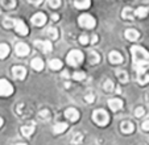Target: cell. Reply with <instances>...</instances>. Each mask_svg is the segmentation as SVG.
<instances>
[{
	"instance_id": "obj_14",
	"label": "cell",
	"mask_w": 149,
	"mask_h": 145,
	"mask_svg": "<svg viewBox=\"0 0 149 145\" xmlns=\"http://www.w3.org/2000/svg\"><path fill=\"white\" fill-rule=\"evenodd\" d=\"M31 66H32V69H34L36 71H41V70L44 69V62H42L41 58L36 57V58H33L31 61Z\"/></svg>"
},
{
	"instance_id": "obj_8",
	"label": "cell",
	"mask_w": 149,
	"mask_h": 145,
	"mask_svg": "<svg viewBox=\"0 0 149 145\" xmlns=\"http://www.w3.org/2000/svg\"><path fill=\"white\" fill-rule=\"evenodd\" d=\"M15 52H16V54L19 57H25L29 54V46L26 44H24V42H20V44L16 45Z\"/></svg>"
},
{
	"instance_id": "obj_43",
	"label": "cell",
	"mask_w": 149,
	"mask_h": 145,
	"mask_svg": "<svg viewBox=\"0 0 149 145\" xmlns=\"http://www.w3.org/2000/svg\"><path fill=\"white\" fill-rule=\"evenodd\" d=\"M16 145H26V144H16Z\"/></svg>"
},
{
	"instance_id": "obj_41",
	"label": "cell",
	"mask_w": 149,
	"mask_h": 145,
	"mask_svg": "<svg viewBox=\"0 0 149 145\" xmlns=\"http://www.w3.org/2000/svg\"><path fill=\"white\" fill-rule=\"evenodd\" d=\"M53 20L57 21V20H58V15H53Z\"/></svg>"
},
{
	"instance_id": "obj_34",
	"label": "cell",
	"mask_w": 149,
	"mask_h": 145,
	"mask_svg": "<svg viewBox=\"0 0 149 145\" xmlns=\"http://www.w3.org/2000/svg\"><path fill=\"white\" fill-rule=\"evenodd\" d=\"M48 4L49 7H52V8H58L59 6H61V0H48Z\"/></svg>"
},
{
	"instance_id": "obj_10",
	"label": "cell",
	"mask_w": 149,
	"mask_h": 145,
	"mask_svg": "<svg viewBox=\"0 0 149 145\" xmlns=\"http://www.w3.org/2000/svg\"><path fill=\"white\" fill-rule=\"evenodd\" d=\"M32 22H33L36 26L45 25V22H46V16H45V13H42V12H38V13H36L33 17H32Z\"/></svg>"
},
{
	"instance_id": "obj_31",
	"label": "cell",
	"mask_w": 149,
	"mask_h": 145,
	"mask_svg": "<svg viewBox=\"0 0 149 145\" xmlns=\"http://www.w3.org/2000/svg\"><path fill=\"white\" fill-rule=\"evenodd\" d=\"M103 89L106 90L107 92L112 91V90H113V83H112V81H111V79H107V81L104 82V84H103Z\"/></svg>"
},
{
	"instance_id": "obj_29",
	"label": "cell",
	"mask_w": 149,
	"mask_h": 145,
	"mask_svg": "<svg viewBox=\"0 0 149 145\" xmlns=\"http://www.w3.org/2000/svg\"><path fill=\"white\" fill-rule=\"evenodd\" d=\"M38 119L42 120V121H46V120L50 119V112L48 109H44V111H40L38 114Z\"/></svg>"
},
{
	"instance_id": "obj_3",
	"label": "cell",
	"mask_w": 149,
	"mask_h": 145,
	"mask_svg": "<svg viewBox=\"0 0 149 145\" xmlns=\"http://www.w3.org/2000/svg\"><path fill=\"white\" fill-rule=\"evenodd\" d=\"M78 22H79V25H81L82 28H86V29H93L94 26H95V24H96L95 19H94L91 15H88V13L81 15L79 19H78Z\"/></svg>"
},
{
	"instance_id": "obj_30",
	"label": "cell",
	"mask_w": 149,
	"mask_h": 145,
	"mask_svg": "<svg viewBox=\"0 0 149 145\" xmlns=\"http://www.w3.org/2000/svg\"><path fill=\"white\" fill-rule=\"evenodd\" d=\"M3 25L6 28H15V19H9V17H6L3 21Z\"/></svg>"
},
{
	"instance_id": "obj_6",
	"label": "cell",
	"mask_w": 149,
	"mask_h": 145,
	"mask_svg": "<svg viewBox=\"0 0 149 145\" xmlns=\"http://www.w3.org/2000/svg\"><path fill=\"white\" fill-rule=\"evenodd\" d=\"M34 46L38 47L40 50H42L44 53H49V52H52L53 45H52L50 41H40V40H36L34 41Z\"/></svg>"
},
{
	"instance_id": "obj_20",
	"label": "cell",
	"mask_w": 149,
	"mask_h": 145,
	"mask_svg": "<svg viewBox=\"0 0 149 145\" xmlns=\"http://www.w3.org/2000/svg\"><path fill=\"white\" fill-rule=\"evenodd\" d=\"M136 75H137V82L140 84H146L149 82V75L145 72H136Z\"/></svg>"
},
{
	"instance_id": "obj_2",
	"label": "cell",
	"mask_w": 149,
	"mask_h": 145,
	"mask_svg": "<svg viewBox=\"0 0 149 145\" xmlns=\"http://www.w3.org/2000/svg\"><path fill=\"white\" fill-rule=\"evenodd\" d=\"M93 120L98 125L104 127L107 125L108 121H110V116H108V114L104 109H96V111L93 112Z\"/></svg>"
},
{
	"instance_id": "obj_15",
	"label": "cell",
	"mask_w": 149,
	"mask_h": 145,
	"mask_svg": "<svg viewBox=\"0 0 149 145\" xmlns=\"http://www.w3.org/2000/svg\"><path fill=\"white\" fill-rule=\"evenodd\" d=\"M125 37L127 40H130V41H137L139 37H140V33L135 29H127L125 31Z\"/></svg>"
},
{
	"instance_id": "obj_37",
	"label": "cell",
	"mask_w": 149,
	"mask_h": 145,
	"mask_svg": "<svg viewBox=\"0 0 149 145\" xmlns=\"http://www.w3.org/2000/svg\"><path fill=\"white\" fill-rule=\"evenodd\" d=\"M79 42H81L82 45H87L88 44V37L86 36V34H82V36L79 37Z\"/></svg>"
},
{
	"instance_id": "obj_7",
	"label": "cell",
	"mask_w": 149,
	"mask_h": 145,
	"mask_svg": "<svg viewBox=\"0 0 149 145\" xmlns=\"http://www.w3.org/2000/svg\"><path fill=\"white\" fill-rule=\"evenodd\" d=\"M15 29L19 34L21 36H26L28 34V26L25 25V22L21 21V20H16L15 19Z\"/></svg>"
},
{
	"instance_id": "obj_39",
	"label": "cell",
	"mask_w": 149,
	"mask_h": 145,
	"mask_svg": "<svg viewBox=\"0 0 149 145\" xmlns=\"http://www.w3.org/2000/svg\"><path fill=\"white\" fill-rule=\"evenodd\" d=\"M31 4H33V6H40V4L42 3V0H28Z\"/></svg>"
},
{
	"instance_id": "obj_5",
	"label": "cell",
	"mask_w": 149,
	"mask_h": 145,
	"mask_svg": "<svg viewBox=\"0 0 149 145\" xmlns=\"http://www.w3.org/2000/svg\"><path fill=\"white\" fill-rule=\"evenodd\" d=\"M13 92V87L7 79H0V96H9Z\"/></svg>"
},
{
	"instance_id": "obj_22",
	"label": "cell",
	"mask_w": 149,
	"mask_h": 145,
	"mask_svg": "<svg viewBox=\"0 0 149 145\" xmlns=\"http://www.w3.org/2000/svg\"><path fill=\"white\" fill-rule=\"evenodd\" d=\"M49 67H50L52 70H59V69H62V62L57 58L50 59V61H49Z\"/></svg>"
},
{
	"instance_id": "obj_38",
	"label": "cell",
	"mask_w": 149,
	"mask_h": 145,
	"mask_svg": "<svg viewBox=\"0 0 149 145\" xmlns=\"http://www.w3.org/2000/svg\"><path fill=\"white\" fill-rule=\"evenodd\" d=\"M143 129L144 131H146V132H149V120H145V121H144L143 123Z\"/></svg>"
},
{
	"instance_id": "obj_40",
	"label": "cell",
	"mask_w": 149,
	"mask_h": 145,
	"mask_svg": "<svg viewBox=\"0 0 149 145\" xmlns=\"http://www.w3.org/2000/svg\"><path fill=\"white\" fill-rule=\"evenodd\" d=\"M95 42H98V36H95V34H94V36H93V44H95Z\"/></svg>"
},
{
	"instance_id": "obj_26",
	"label": "cell",
	"mask_w": 149,
	"mask_h": 145,
	"mask_svg": "<svg viewBox=\"0 0 149 145\" xmlns=\"http://www.w3.org/2000/svg\"><path fill=\"white\" fill-rule=\"evenodd\" d=\"M88 61H90V63L96 65V63H99V61H100V56H99L96 52H91L90 57H88Z\"/></svg>"
},
{
	"instance_id": "obj_16",
	"label": "cell",
	"mask_w": 149,
	"mask_h": 145,
	"mask_svg": "<svg viewBox=\"0 0 149 145\" xmlns=\"http://www.w3.org/2000/svg\"><path fill=\"white\" fill-rule=\"evenodd\" d=\"M121 131H123V133L130 135L135 131V125H133L131 121H123V123H121Z\"/></svg>"
},
{
	"instance_id": "obj_12",
	"label": "cell",
	"mask_w": 149,
	"mask_h": 145,
	"mask_svg": "<svg viewBox=\"0 0 149 145\" xmlns=\"http://www.w3.org/2000/svg\"><path fill=\"white\" fill-rule=\"evenodd\" d=\"M110 62L113 65H120L123 62V56H121L119 52L113 50L110 53Z\"/></svg>"
},
{
	"instance_id": "obj_25",
	"label": "cell",
	"mask_w": 149,
	"mask_h": 145,
	"mask_svg": "<svg viewBox=\"0 0 149 145\" xmlns=\"http://www.w3.org/2000/svg\"><path fill=\"white\" fill-rule=\"evenodd\" d=\"M68 129V124L66 123H57L54 125V133H62Z\"/></svg>"
},
{
	"instance_id": "obj_23",
	"label": "cell",
	"mask_w": 149,
	"mask_h": 145,
	"mask_svg": "<svg viewBox=\"0 0 149 145\" xmlns=\"http://www.w3.org/2000/svg\"><path fill=\"white\" fill-rule=\"evenodd\" d=\"M9 54V46L7 44H0V59L6 58Z\"/></svg>"
},
{
	"instance_id": "obj_24",
	"label": "cell",
	"mask_w": 149,
	"mask_h": 145,
	"mask_svg": "<svg viewBox=\"0 0 149 145\" xmlns=\"http://www.w3.org/2000/svg\"><path fill=\"white\" fill-rule=\"evenodd\" d=\"M46 33H48L49 38L53 40V41H56L57 38H58V31H57L56 28H53V26H50V28H48V31H46Z\"/></svg>"
},
{
	"instance_id": "obj_33",
	"label": "cell",
	"mask_w": 149,
	"mask_h": 145,
	"mask_svg": "<svg viewBox=\"0 0 149 145\" xmlns=\"http://www.w3.org/2000/svg\"><path fill=\"white\" fill-rule=\"evenodd\" d=\"M73 78L75 79V81H83V79L86 78V74H84L83 71H78V72H74V74H73Z\"/></svg>"
},
{
	"instance_id": "obj_21",
	"label": "cell",
	"mask_w": 149,
	"mask_h": 145,
	"mask_svg": "<svg viewBox=\"0 0 149 145\" xmlns=\"http://www.w3.org/2000/svg\"><path fill=\"white\" fill-rule=\"evenodd\" d=\"M149 13V9L145 8V7H140L135 11V17H140V19H144L146 15Z\"/></svg>"
},
{
	"instance_id": "obj_27",
	"label": "cell",
	"mask_w": 149,
	"mask_h": 145,
	"mask_svg": "<svg viewBox=\"0 0 149 145\" xmlns=\"http://www.w3.org/2000/svg\"><path fill=\"white\" fill-rule=\"evenodd\" d=\"M1 6L6 9H12L16 7V0H1Z\"/></svg>"
},
{
	"instance_id": "obj_1",
	"label": "cell",
	"mask_w": 149,
	"mask_h": 145,
	"mask_svg": "<svg viewBox=\"0 0 149 145\" xmlns=\"http://www.w3.org/2000/svg\"><path fill=\"white\" fill-rule=\"evenodd\" d=\"M131 53L136 72H145V67L149 66V53L141 46H132Z\"/></svg>"
},
{
	"instance_id": "obj_11",
	"label": "cell",
	"mask_w": 149,
	"mask_h": 145,
	"mask_svg": "<svg viewBox=\"0 0 149 145\" xmlns=\"http://www.w3.org/2000/svg\"><path fill=\"white\" fill-rule=\"evenodd\" d=\"M108 106H110V108L112 109L113 112L120 111V109L123 108V100H121V99H118V98L110 99V100H108Z\"/></svg>"
},
{
	"instance_id": "obj_32",
	"label": "cell",
	"mask_w": 149,
	"mask_h": 145,
	"mask_svg": "<svg viewBox=\"0 0 149 145\" xmlns=\"http://www.w3.org/2000/svg\"><path fill=\"white\" fill-rule=\"evenodd\" d=\"M82 140H83V135L78 132V133L74 135V137H73V140H71V142H73V144H81Z\"/></svg>"
},
{
	"instance_id": "obj_9",
	"label": "cell",
	"mask_w": 149,
	"mask_h": 145,
	"mask_svg": "<svg viewBox=\"0 0 149 145\" xmlns=\"http://www.w3.org/2000/svg\"><path fill=\"white\" fill-rule=\"evenodd\" d=\"M12 74H13V77L16 79H24L26 77V70L24 66H15L13 69H12Z\"/></svg>"
},
{
	"instance_id": "obj_42",
	"label": "cell",
	"mask_w": 149,
	"mask_h": 145,
	"mask_svg": "<svg viewBox=\"0 0 149 145\" xmlns=\"http://www.w3.org/2000/svg\"><path fill=\"white\" fill-rule=\"evenodd\" d=\"M3 125V119H1V117H0V127Z\"/></svg>"
},
{
	"instance_id": "obj_19",
	"label": "cell",
	"mask_w": 149,
	"mask_h": 145,
	"mask_svg": "<svg viewBox=\"0 0 149 145\" xmlns=\"http://www.w3.org/2000/svg\"><path fill=\"white\" fill-rule=\"evenodd\" d=\"M90 4H91L90 0H75L74 1V6L78 9H87L90 7Z\"/></svg>"
},
{
	"instance_id": "obj_17",
	"label": "cell",
	"mask_w": 149,
	"mask_h": 145,
	"mask_svg": "<svg viewBox=\"0 0 149 145\" xmlns=\"http://www.w3.org/2000/svg\"><path fill=\"white\" fill-rule=\"evenodd\" d=\"M121 17L124 20H131L132 21L135 19V11L132 8H124L123 12H121Z\"/></svg>"
},
{
	"instance_id": "obj_35",
	"label": "cell",
	"mask_w": 149,
	"mask_h": 145,
	"mask_svg": "<svg viewBox=\"0 0 149 145\" xmlns=\"http://www.w3.org/2000/svg\"><path fill=\"white\" fill-rule=\"evenodd\" d=\"M84 100L87 102V103H93V102H95V94H93V92H88V94L84 96Z\"/></svg>"
},
{
	"instance_id": "obj_36",
	"label": "cell",
	"mask_w": 149,
	"mask_h": 145,
	"mask_svg": "<svg viewBox=\"0 0 149 145\" xmlns=\"http://www.w3.org/2000/svg\"><path fill=\"white\" fill-rule=\"evenodd\" d=\"M135 115H136V117L144 116V115H145V109H144L143 107H137V108H136V111H135Z\"/></svg>"
},
{
	"instance_id": "obj_13",
	"label": "cell",
	"mask_w": 149,
	"mask_h": 145,
	"mask_svg": "<svg viewBox=\"0 0 149 145\" xmlns=\"http://www.w3.org/2000/svg\"><path fill=\"white\" fill-rule=\"evenodd\" d=\"M65 116L68 117L70 121H77L79 119V112L75 108H68L65 111Z\"/></svg>"
},
{
	"instance_id": "obj_28",
	"label": "cell",
	"mask_w": 149,
	"mask_h": 145,
	"mask_svg": "<svg viewBox=\"0 0 149 145\" xmlns=\"http://www.w3.org/2000/svg\"><path fill=\"white\" fill-rule=\"evenodd\" d=\"M116 72H118V78L121 83H127V82H128V74H127V71L119 70V71H116Z\"/></svg>"
},
{
	"instance_id": "obj_18",
	"label": "cell",
	"mask_w": 149,
	"mask_h": 145,
	"mask_svg": "<svg viewBox=\"0 0 149 145\" xmlns=\"http://www.w3.org/2000/svg\"><path fill=\"white\" fill-rule=\"evenodd\" d=\"M34 132V124H28V125H24L23 128H21V133H23V136L25 137H29L32 136V133Z\"/></svg>"
},
{
	"instance_id": "obj_4",
	"label": "cell",
	"mask_w": 149,
	"mask_h": 145,
	"mask_svg": "<svg viewBox=\"0 0 149 145\" xmlns=\"http://www.w3.org/2000/svg\"><path fill=\"white\" fill-rule=\"evenodd\" d=\"M68 63L71 65V66H78L81 65V62L83 61V53L79 50H71L70 53L68 54Z\"/></svg>"
}]
</instances>
